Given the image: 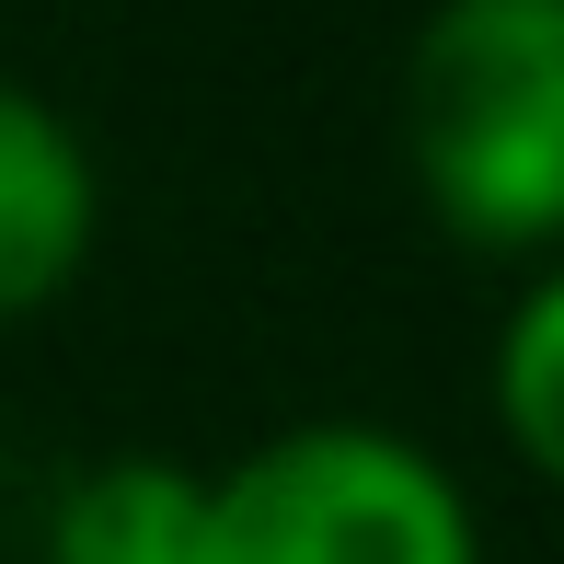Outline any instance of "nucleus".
I'll use <instances>...</instances> for the list:
<instances>
[{
	"label": "nucleus",
	"mask_w": 564,
	"mask_h": 564,
	"mask_svg": "<svg viewBox=\"0 0 564 564\" xmlns=\"http://www.w3.org/2000/svg\"><path fill=\"white\" fill-rule=\"evenodd\" d=\"M392 127L426 219L460 253H564V0H426Z\"/></svg>",
	"instance_id": "1"
},
{
	"label": "nucleus",
	"mask_w": 564,
	"mask_h": 564,
	"mask_svg": "<svg viewBox=\"0 0 564 564\" xmlns=\"http://www.w3.org/2000/svg\"><path fill=\"white\" fill-rule=\"evenodd\" d=\"M196 564H484V519L426 438L312 415L208 473Z\"/></svg>",
	"instance_id": "2"
},
{
	"label": "nucleus",
	"mask_w": 564,
	"mask_h": 564,
	"mask_svg": "<svg viewBox=\"0 0 564 564\" xmlns=\"http://www.w3.org/2000/svg\"><path fill=\"white\" fill-rule=\"evenodd\" d=\"M105 242V162L46 93L0 82V323H35L82 289Z\"/></svg>",
	"instance_id": "3"
},
{
	"label": "nucleus",
	"mask_w": 564,
	"mask_h": 564,
	"mask_svg": "<svg viewBox=\"0 0 564 564\" xmlns=\"http://www.w3.org/2000/svg\"><path fill=\"white\" fill-rule=\"evenodd\" d=\"M196 530H208V473H185L162 449H116L46 496L35 553L46 564H196Z\"/></svg>",
	"instance_id": "4"
},
{
	"label": "nucleus",
	"mask_w": 564,
	"mask_h": 564,
	"mask_svg": "<svg viewBox=\"0 0 564 564\" xmlns=\"http://www.w3.org/2000/svg\"><path fill=\"white\" fill-rule=\"evenodd\" d=\"M496 426L564 496V253L530 265V289L507 300V323H496Z\"/></svg>",
	"instance_id": "5"
}]
</instances>
